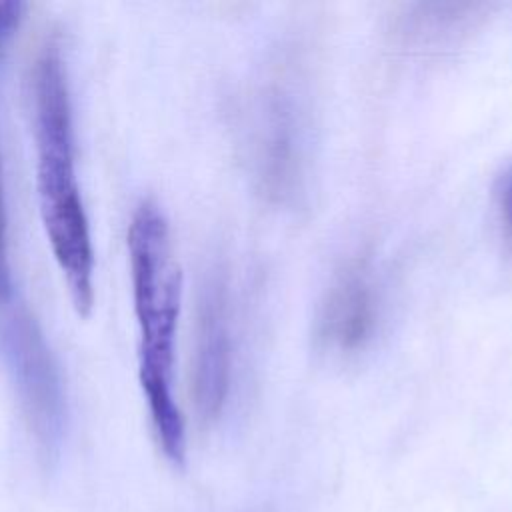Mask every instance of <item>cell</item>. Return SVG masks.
Listing matches in <instances>:
<instances>
[{
	"label": "cell",
	"mask_w": 512,
	"mask_h": 512,
	"mask_svg": "<svg viewBox=\"0 0 512 512\" xmlns=\"http://www.w3.org/2000/svg\"><path fill=\"white\" fill-rule=\"evenodd\" d=\"M10 234H8V204L4 190V176L0 164V306L8 304L16 298L14 280H12V264H10Z\"/></svg>",
	"instance_id": "cell-8"
},
{
	"label": "cell",
	"mask_w": 512,
	"mask_h": 512,
	"mask_svg": "<svg viewBox=\"0 0 512 512\" xmlns=\"http://www.w3.org/2000/svg\"><path fill=\"white\" fill-rule=\"evenodd\" d=\"M484 10L482 4H406L392 20V48L410 58H438L468 38Z\"/></svg>",
	"instance_id": "cell-7"
},
{
	"label": "cell",
	"mask_w": 512,
	"mask_h": 512,
	"mask_svg": "<svg viewBox=\"0 0 512 512\" xmlns=\"http://www.w3.org/2000/svg\"><path fill=\"white\" fill-rule=\"evenodd\" d=\"M0 358L38 450L52 458L66 430V390L44 330L20 298L0 306Z\"/></svg>",
	"instance_id": "cell-3"
},
{
	"label": "cell",
	"mask_w": 512,
	"mask_h": 512,
	"mask_svg": "<svg viewBox=\"0 0 512 512\" xmlns=\"http://www.w3.org/2000/svg\"><path fill=\"white\" fill-rule=\"evenodd\" d=\"M126 246L138 324V382L164 454L180 464L186 454V428L174 396V364L182 270L174 256L170 222L152 198L134 208Z\"/></svg>",
	"instance_id": "cell-2"
},
{
	"label": "cell",
	"mask_w": 512,
	"mask_h": 512,
	"mask_svg": "<svg viewBox=\"0 0 512 512\" xmlns=\"http://www.w3.org/2000/svg\"><path fill=\"white\" fill-rule=\"evenodd\" d=\"M304 104L300 88L280 76L256 94L254 162L260 188L274 200L290 198L302 180Z\"/></svg>",
	"instance_id": "cell-4"
},
{
	"label": "cell",
	"mask_w": 512,
	"mask_h": 512,
	"mask_svg": "<svg viewBox=\"0 0 512 512\" xmlns=\"http://www.w3.org/2000/svg\"><path fill=\"white\" fill-rule=\"evenodd\" d=\"M496 196H498V208L502 212V220L506 224L508 234L512 236V166L500 178Z\"/></svg>",
	"instance_id": "cell-10"
},
{
	"label": "cell",
	"mask_w": 512,
	"mask_h": 512,
	"mask_svg": "<svg viewBox=\"0 0 512 512\" xmlns=\"http://www.w3.org/2000/svg\"><path fill=\"white\" fill-rule=\"evenodd\" d=\"M234 336L228 288L220 276L204 284L194 322L190 390L196 414L210 422L220 416L232 384Z\"/></svg>",
	"instance_id": "cell-5"
},
{
	"label": "cell",
	"mask_w": 512,
	"mask_h": 512,
	"mask_svg": "<svg viewBox=\"0 0 512 512\" xmlns=\"http://www.w3.org/2000/svg\"><path fill=\"white\" fill-rule=\"evenodd\" d=\"M28 4L22 0H0V48L18 30Z\"/></svg>",
	"instance_id": "cell-9"
},
{
	"label": "cell",
	"mask_w": 512,
	"mask_h": 512,
	"mask_svg": "<svg viewBox=\"0 0 512 512\" xmlns=\"http://www.w3.org/2000/svg\"><path fill=\"white\" fill-rule=\"evenodd\" d=\"M380 296L368 258H352L332 276L320 302L316 332L320 342L340 354L362 350L376 330Z\"/></svg>",
	"instance_id": "cell-6"
},
{
	"label": "cell",
	"mask_w": 512,
	"mask_h": 512,
	"mask_svg": "<svg viewBox=\"0 0 512 512\" xmlns=\"http://www.w3.org/2000/svg\"><path fill=\"white\" fill-rule=\"evenodd\" d=\"M28 84L42 224L74 308L88 314L94 302V246L76 172L68 70L56 36L40 42Z\"/></svg>",
	"instance_id": "cell-1"
}]
</instances>
